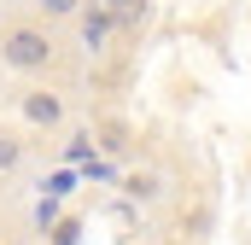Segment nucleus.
Returning <instances> with one entry per match:
<instances>
[{
	"instance_id": "nucleus-2",
	"label": "nucleus",
	"mask_w": 251,
	"mask_h": 245,
	"mask_svg": "<svg viewBox=\"0 0 251 245\" xmlns=\"http://www.w3.org/2000/svg\"><path fill=\"white\" fill-rule=\"evenodd\" d=\"M18 117L35 134H59L64 122H70V99H64L59 88H24L18 94Z\"/></svg>"
},
{
	"instance_id": "nucleus-3",
	"label": "nucleus",
	"mask_w": 251,
	"mask_h": 245,
	"mask_svg": "<svg viewBox=\"0 0 251 245\" xmlns=\"http://www.w3.org/2000/svg\"><path fill=\"white\" fill-rule=\"evenodd\" d=\"M111 29H117V12H111V6H82V12H76V41H82V53H105Z\"/></svg>"
},
{
	"instance_id": "nucleus-1",
	"label": "nucleus",
	"mask_w": 251,
	"mask_h": 245,
	"mask_svg": "<svg viewBox=\"0 0 251 245\" xmlns=\"http://www.w3.org/2000/svg\"><path fill=\"white\" fill-rule=\"evenodd\" d=\"M0 64L18 70V76H41L59 64V35L53 24L41 18H18V24H0Z\"/></svg>"
},
{
	"instance_id": "nucleus-4",
	"label": "nucleus",
	"mask_w": 251,
	"mask_h": 245,
	"mask_svg": "<svg viewBox=\"0 0 251 245\" xmlns=\"http://www.w3.org/2000/svg\"><path fill=\"white\" fill-rule=\"evenodd\" d=\"M24 164H29V140H24V128H6V122H0V181H12Z\"/></svg>"
},
{
	"instance_id": "nucleus-6",
	"label": "nucleus",
	"mask_w": 251,
	"mask_h": 245,
	"mask_svg": "<svg viewBox=\"0 0 251 245\" xmlns=\"http://www.w3.org/2000/svg\"><path fill=\"white\" fill-rule=\"evenodd\" d=\"M29 6H35L41 24H76V12H82L88 0H29Z\"/></svg>"
},
{
	"instance_id": "nucleus-5",
	"label": "nucleus",
	"mask_w": 251,
	"mask_h": 245,
	"mask_svg": "<svg viewBox=\"0 0 251 245\" xmlns=\"http://www.w3.org/2000/svg\"><path fill=\"white\" fill-rule=\"evenodd\" d=\"M123 193L134 198V204H158V198H164V170H128Z\"/></svg>"
}]
</instances>
